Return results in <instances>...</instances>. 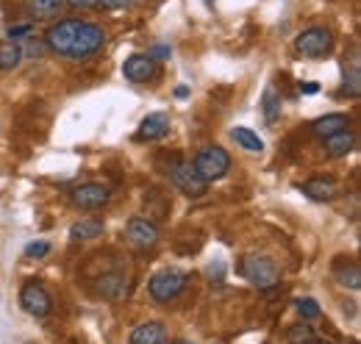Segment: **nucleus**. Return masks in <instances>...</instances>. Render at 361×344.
Listing matches in <instances>:
<instances>
[{
    "mask_svg": "<svg viewBox=\"0 0 361 344\" xmlns=\"http://www.w3.org/2000/svg\"><path fill=\"white\" fill-rule=\"evenodd\" d=\"M47 253H50V242H45V239L28 242V247H25V256L28 258H45Z\"/></svg>",
    "mask_w": 361,
    "mask_h": 344,
    "instance_id": "nucleus-26",
    "label": "nucleus"
},
{
    "mask_svg": "<svg viewBox=\"0 0 361 344\" xmlns=\"http://www.w3.org/2000/svg\"><path fill=\"white\" fill-rule=\"evenodd\" d=\"M97 236H103V219H78L73 228H70V239H97Z\"/></svg>",
    "mask_w": 361,
    "mask_h": 344,
    "instance_id": "nucleus-19",
    "label": "nucleus"
},
{
    "mask_svg": "<svg viewBox=\"0 0 361 344\" xmlns=\"http://www.w3.org/2000/svg\"><path fill=\"white\" fill-rule=\"evenodd\" d=\"M325 142V150H328V156H334V159H342V156H348L350 150H353V145H356V133L350 128L345 130H336V133H331L328 139H322Z\"/></svg>",
    "mask_w": 361,
    "mask_h": 344,
    "instance_id": "nucleus-15",
    "label": "nucleus"
},
{
    "mask_svg": "<svg viewBox=\"0 0 361 344\" xmlns=\"http://www.w3.org/2000/svg\"><path fill=\"white\" fill-rule=\"evenodd\" d=\"M361 92V70L359 64H345V94H350V97H359Z\"/></svg>",
    "mask_w": 361,
    "mask_h": 344,
    "instance_id": "nucleus-24",
    "label": "nucleus"
},
{
    "mask_svg": "<svg viewBox=\"0 0 361 344\" xmlns=\"http://www.w3.org/2000/svg\"><path fill=\"white\" fill-rule=\"evenodd\" d=\"M31 28H34V23H20V25H11L8 28V39H20V37H25V34H31Z\"/></svg>",
    "mask_w": 361,
    "mask_h": 344,
    "instance_id": "nucleus-29",
    "label": "nucleus"
},
{
    "mask_svg": "<svg viewBox=\"0 0 361 344\" xmlns=\"http://www.w3.org/2000/svg\"><path fill=\"white\" fill-rule=\"evenodd\" d=\"M186 283H189V278H186L183 269H161V272H156L150 278L147 292L156 302H170L186 289Z\"/></svg>",
    "mask_w": 361,
    "mask_h": 344,
    "instance_id": "nucleus-4",
    "label": "nucleus"
},
{
    "mask_svg": "<svg viewBox=\"0 0 361 344\" xmlns=\"http://www.w3.org/2000/svg\"><path fill=\"white\" fill-rule=\"evenodd\" d=\"M126 242L134 250H153L159 245V228H156V222L147 219V216L128 219V225H126Z\"/></svg>",
    "mask_w": 361,
    "mask_h": 344,
    "instance_id": "nucleus-7",
    "label": "nucleus"
},
{
    "mask_svg": "<svg viewBox=\"0 0 361 344\" xmlns=\"http://www.w3.org/2000/svg\"><path fill=\"white\" fill-rule=\"evenodd\" d=\"M164 172H167V178L173 180V186H178L186 197H203V195L209 192V183L195 172L192 164H186L183 159H173V161L164 167Z\"/></svg>",
    "mask_w": 361,
    "mask_h": 344,
    "instance_id": "nucleus-3",
    "label": "nucleus"
},
{
    "mask_svg": "<svg viewBox=\"0 0 361 344\" xmlns=\"http://www.w3.org/2000/svg\"><path fill=\"white\" fill-rule=\"evenodd\" d=\"M186 94H189V86H176V97H178V100H183V97H186Z\"/></svg>",
    "mask_w": 361,
    "mask_h": 344,
    "instance_id": "nucleus-33",
    "label": "nucleus"
},
{
    "mask_svg": "<svg viewBox=\"0 0 361 344\" xmlns=\"http://www.w3.org/2000/svg\"><path fill=\"white\" fill-rule=\"evenodd\" d=\"M176 344H195V342H186V339H178Z\"/></svg>",
    "mask_w": 361,
    "mask_h": 344,
    "instance_id": "nucleus-35",
    "label": "nucleus"
},
{
    "mask_svg": "<svg viewBox=\"0 0 361 344\" xmlns=\"http://www.w3.org/2000/svg\"><path fill=\"white\" fill-rule=\"evenodd\" d=\"M300 189H303V195H309L317 203H328V200H334L336 192H339V186H336V180H334L331 175H314V178H309L306 183H300Z\"/></svg>",
    "mask_w": 361,
    "mask_h": 344,
    "instance_id": "nucleus-12",
    "label": "nucleus"
},
{
    "mask_svg": "<svg viewBox=\"0 0 361 344\" xmlns=\"http://www.w3.org/2000/svg\"><path fill=\"white\" fill-rule=\"evenodd\" d=\"M192 167H195V172H197L206 183H212V180H220V178L231 170V156H228L226 147H220V145H209V147L197 150Z\"/></svg>",
    "mask_w": 361,
    "mask_h": 344,
    "instance_id": "nucleus-2",
    "label": "nucleus"
},
{
    "mask_svg": "<svg viewBox=\"0 0 361 344\" xmlns=\"http://www.w3.org/2000/svg\"><path fill=\"white\" fill-rule=\"evenodd\" d=\"M109 197H111V189L103 186V183H81V186H75L70 192V203L75 209H81V211H97V209H103L109 203Z\"/></svg>",
    "mask_w": 361,
    "mask_h": 344,
    "instance_id": "nucleus-9",
    "label": "nucleus"
},
{
    "mask_svg": "<svg viewBox=\"0 0 361 344\" xmlns=\"http://www.w3.org/2000/svg\"><path fill=\"white\" fill-rule=\"evenodd\" d=\"M64 3H70L75 8H97V6H103V0H64Z\"/></svg>",
    "mask_w": 361,
    "mask_h": 344,
    "instance_id": "nucleus-30",
    "label": "nucleus"
},
{
    "mask_svg": "<svg viewBox=\"0 0 361 344\" xmlns=\"http://www.w3.org/2000/svg\"><path fill=\"white\" fill-rule=\"evenodd\" d=\"M262 111H264V120H267L270 125H275V123L281 120L283 100H281V94H278L275 86H267V89H264V94H262Z\"/></svg>",
    "mask_w": 361,
    "mask_h": 344,
    "instance_id": "nucleus-17",
    "label": "nucleus"
},
{
    "mask_svg": "<svg viewBox=\"0 0 361 344\" xmlns=\"http://www.w3.org/2000/svg\"><path fill=\"white\" fill-rule=\"evenodd\" d=\"M336 281H339L345 289L359 292L361 289V269L356 266V264H350L348 269H336Z\"/></svg>",
    "mask_w": 361,
    "mask_h": 344,
    "instance_id": "nucleus-22",
    "label": "nucleus"
},
{
    "mask_svg": "<svg viewBox=\"0 0 361 344\" xmlns=\"http://www.w3.org/2000/svg\"><path fill=\"white\" fill-rule=\"evenodd\" d=\"M20 47H23V56H28V59H39L45 53V42H37V39H28V42H23Z\"/></svg>",
    "mask_w": 361,
    "mask_h": 344,
    "instance_id": "nucleus-28",
    "label": "nucleus"
},
{
    "mask_svg": "<svg viewBox=\"0 0 361 344\" xmlns=\"http://www.w3.org/2000/svg\"><path fill=\"white\" fill-rule=\"evenodd\" d=\"M298 89H300V94H309V97H312V94L319 92V84H317V81H306V84H300Z\"/></svg>",
    "mask_w": 361,
    "mask_h": 344,
    "instance_id": "nucleus-31",
    "label": "nucleus"
},
{
    "mask_svg": "<svg viewBox=\"0 0 361 344\" xmlns=\"http://www.w3.org/2000/svg\"><path fill=\"white\" fill-rule=\"evenodd\" d=\"M167 133H170V114H167V111H153V114H147V117L142 120V125H139V139H147V142L161 139V136H167Z\"/></svg>",
    "mask_w": 361,
    "mask_h": 344,
    "instance_id": "nucleus-14",
    "label": "nucleus"
},
{
    "mask_svg": "<svg viewBox=\"0 0 361 344\" xmlns=\"http://www.w3.org/2000/svg\"><path fill=\"white\" fill-rule=\"evenodd\" d=\"M170 56H173V47L164 42L153 44V47L147 50V59H153V61H164V59H170Z\"/></svg>",
    "mask_w": 361,
    "mask_h": 344,
    "instance_id": "nucleus-27",
    "label": "nucleus"
},
{
    "mask_svg": "<svg viewBox=\"0 0 361 344\" xmlns=\"http://www.w3.org/2000/svg\"><path fill=\"white\" fill-rule=\"evenodd\" d=\"M103 42H106V34L100 25L75 20V17L56 23L45 34L47 47L67 59H90L103 47Z\"/></svg>",
    "mask_w": 361,
    "mask_h": 344,
    "instance_id": "nucleus-1",
    "label": "nucleus"
},
{
    "mask_svg": "<svg viewBox=\"0 0 361 344\" xmlns=\"http://www.w3.org/2000/svg\"><path fill=\"white\" fill-rule=\"evenodd\" d=\"M106 6H111V8H123V6H128L131 0H103Z\"/></svg>",
    "mask_w": 361,
    "mask_h": 344,
    "instance_id": "nucleus-32",
    "label": "nucleus"
},
{
    "mask_svg": "<svg viewBox=\"0 0 361 344\" xmlns=\"http://www.w3.org/2000/svg\"><path fill=\"white\" fill-rule=\"evenodd\" d=\"M231 136H233V142H236L239 147H245V150H250V153H262V150H264L262 136H259V133H253L250 128L236 125V128L231 130Z\"/></svg>",
    "mask_w": 361,
    "mask_h": 344,
    "instance_id": "nucleus-20",
    "label": "nucleus"
},
{
    "mask_svg": "<svg viewBox=\"0 0 361 344\" xmlns=\"http://www.w3.org/2000/svg\"><path fill=\"white\" fill-rule=\"evenodd\" d=\"M123 75H126L131 84H147V81H153V78L159 75V67H156V61L147 59L145 53H134V56L126 59Z\"/></svg>",
    "mask_w": 361,
    "mask_h": 344,
    "instance_id": "nucleus-10",
    "label": "nucleus"
},
{
    "mask_svg": "<svg viewBox=\"0 0 361 344\" xmlns=\"http://www.w3.org/2000/svg\"><path fill=\"white\" fill-rule=\"evenodd\" d=\"M295 308H298V314H300L306 322L319 317V302H317L314 297H303V300H298L295 302Z\"/></svg>",
    "mask_w": 361,
    "mask_h": 344,
    "instance_id": "nucleus-25",
    "label": "nucleus"
},
{
    "mask_svg": "<svg viewBox=\"0 0 361 344\" xmlns=\"http://www.w3.org/2000/svg\"><path fill=\"white\" fill-rule=\"evenodd\" d=\"M20 61H23V47H20V42H14V39L0 42V70H14Z\"/></svg>",
    "mask_w": 361,
    "mask_h": 344,
    "instance_id": "nucleus-21",
    "label": "nucleus"
},
{
    "mask_svg": "<svg viewBox=\"0 0 361 344\" xmlns=\"http://www.w3.org/2000/svg\"><path fill=\"white\" fill-rule=\"evenodd\" d=\"M345 128H350V117H348V114H325V117L314 120L312 133H314L317 139H328L331 133L345 130Z\"/></svg>",
    "mask_w": 361,
    "mask_h": 344,
    "instance_id": "nucleus-16",
    "label": "nucleus"
},
{
    "mask_svg": "<svg viewBox=\"0 0 361 344\" xmlns=\"http://www.w3.org/2000/svg\"><path fill=\"white\" fill-rule=\"evenodd\" d=\"M20 308H23L25 314L42 319V317H47V314L53 311V300H50V295H47V289L42 283L28 281V283L20 289Z\"/></svg>",
    "mask_w": 361,
    "mask_h": 344,
    "instance_id": "nucleus-8",
    "label": "nucleus"
},
{
    "mask_svg": "<svg viewBox=\"0 0 361 344\" xmlns=\"http://www.w3.org/2000/svg\"><path fill=\"white\" fill-rule=\"evenodd\" d=\"M64 0H25V11L34 20H53L61 11Z\"/></svg>",
    "mask_w": 361,
    "mask_h": 344,
    "instance_id": "nucleus-18",
    "label": "nucleus"
},
{
    "mask_svg": "<svg viewBox=\"0 0 361 344\" xmlns=\"http://www.w3.org/2000/svg\"><path fill=\"white\" fill-rule=\"evenodd\" d=\"M242 275L259 289H272L278 283V264L264 253H250L242 258Z\"/></svg>",
    "mask_w": 361,
    "mask_h": 344,
    "instance_id": "nucleus-5",
    "label": "nucleus"
},
{
    "mask_svg": "<svg viewBox=\"0 0 361 344\" xmlns=\"http://www.w3.org/2000/svg\"><path fill=\"white\" fill-rule=\"evenodd\" d=\"M128 344H167V325L164 322H142L131 331Z\"/></svg>",
    "mask_w": 361,
    "mask_h": 344,
    "instance_id": "nucleus-13",
    "label": "nucleus"
},
{
    "mask_svg": "<svg viewBox=\"0 0 361 344\" xmlns=\"http://www.w3.org/2000/svg\"><path fill=\"white\" fill-rule=\"evenodd\" d=\"M286 342L289 344H312L314 342V328L300 322V325H292L289 333H286Z\"/></svg>",
    "mask_w": 361,
    "mask_h": 344,
    "instance_id": "nucleus-23",
    "label": "nucleus"
},
{
    "mask_svg": "<svg viewBox=\"0 0 361 344\" xmlns=\"http://www.w3.org/2000/svg\"><path fill=\"white\" fill-rule=\"evenodd\" d=\"M94 289H97V295L106 297V300H123V297L131 295V278L123 275V272H109V275L97 278Z\"/></svg>",
    "mask_w": 361,
    "mask_h": 344,
    "instance_id": "nucleus-11",
    "label": "nucleus"
},
{
    "mask_svg": "<svg viewBox=\"0 0 361 344\" xmlns=\"http://www.w3.org/2000/svg\"><path fill=\"white\" fill-rule=\"evenodd\" d=\"M312 344H334V342H328V339H314Z\"/></svg>",
    "mask_w": 361,
    "mask_h": 344,
    "instance_id": "nucleus-34",
    "label": "nucleus"
},
{
    "mask_svg": "<svg viewBox=\"0 0 361 344\" xmlns=\"http://www.w3.org/2000/svg\"><path fill=\"white\" fill-rule=\"evenodd\" d=\"M331 47H334V34L328 28H306L295 39V50L303 59H322L331 53Z\"/></svg>",
    "mask_w": 361,
    "mask_h": 344,
    "instance_id": "nucleus-6",
    "label": "nucleus"
}]
</instances>
